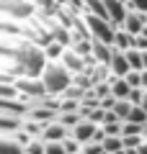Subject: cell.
<instances>
[{"mask_svg":"<svg viewBox=\"0 0 147 154\" xmlns=\"http://www.w3.org/2000/svg\"><path fill=\"white\" fill-rule=\"evenodd\" d=\"M109 67H111V72H114V77H126V75L132 72L129 59H126V51H119V49H116L114 57H111V62H109Z\"/></svg>","mask_w":147,"mask_h":154,"instance_id":"obj_9","label":"cell"},{"mask_svg":"<svg viewBox=\"0 0 147 154\" xmlns=\"http://www.w3.org/2000/svg\"><path fill=\"white\" fill-rule=\"evenodd\" d=\"M41 80L47 85V93L49 95H62L67 88L72 85V72L67 69L62 62H49L41 72Z\"/></svg>","mask_w":147,"mask_h":154,"instance_id":"obj_1","label":"cell"},{"mask_svg":"<svg viewBox=\"0 0 147 154\" xmlns=\"http://www.w3.org/2000/svg\"><path fill=\"white\" fill-rule=\"evenodd\" d=\"M126 82H129L132 88H142V72H137V69H132L129 75H126Z\"/></svg>","mask_w":147,"mask_h":154,"instance_id":"obj_29","label":"cell"},{"mask_svg":"<svg viewBox=\"0 0 147 154\" xmlns=\"http://www.w3.org/2000/svg\"><path fill=\"white\" fill-rule=\"evenodd\" d=\"M80 154H83V152H80Z\"/></svg>","mask_w":147,"mask_h":154,"instance_id":"obj_35","label":"cell"},{"mask_svg":"<svg viewBox=\"0 0 147 154\" xmlns=\"http://www.w3.org/2000/svg\"><path fill=\"white\" fill-rule=\"evenodd\" d=\"M26 123L23 116H11V113H0V136H13L18 134Z\"/></svg>","mask_w":147,"mask_h":154,"instance_id":"obj_5","label":"cell"},{"mask_svg":"<svg viewBox=\"0 0 147 154\" xmlns=\"http://www.w3.org/2000/svg\"><path fill=\"white\" fill-rule=\"evenodd\" d=\"M121 136H145V126L134 121H124V134Z\"/></svg>","mask_w":147,"mask_h":154,"instance_id":"obj_21","label":"cell"},{"mask_svg":"<svg viewBox=\"0 0 147 154\" xmlns=\"http://www.w3.org/2000/svg\"><path fill=\"white\" fill-rule=\"evenodd\" d=\"M65 51H67V46H62L60 41H54V44H49L47 49H44V54H47L49 62H60L62 57H65Z\"/></svg>","mask_w":147,"mask_h":154,"instance_id":"obj_17","label":"cell"},{"mask_svg":"<svg viewBox=\"0 0 147 154\" xmlns=\"http://www.w3.org/2000/svg\"><path fill=\"white\" fill-rule=\"evenodd\" d=\"M126 121H134V123H142V126H145V123H147V110L142 108V105H134Z\"/></svg>","mask_w":147,"mask_h":154,"instance_id":"obj_23","label":"cell"},{"mask_svg":"<svg viewBox=\"0 0 147 154\" xmlns=\"http://www.w3.org/2000/svg\"><path fill=\"white\" fill-rule=\"evenodd\" d=\"M0 11H3V18L8 21H26L39 8L34 0H0Z\"/></svg>","mask_w":147,"mask_h":154,"instance_id":"obj_2","label":"cell"},{"mask_svg":"<svg viewBox=\"0 0 147 154\" xmlns=\"http://www.w3.org/2000/svg\"><path fill=\"white\" fill-rule=\"evenodd\" d=\"M142 108H145V110H147V95H145V100H142Z\"/></svg>","mask_w":147,"mask_h":154,"instance_id":"obj_32","label":"cell"},{"mask_svg":"<svg viewBox=\"0 0 147 154\" xmlns=\"http://www.w3.org/2000/svg\"><path fill=\"white\" fill-rule=\"evenodd\" d=\"M85 23L90 28V36L98 38V41H106V44L114 46V38H116V31L119 28L109 21V18H101V16H93V13H85Z\"/></svg>","mask_w":147,"mask_h":154,"instance_id":"obj_3","label":"cell"},{"mask_svg":"<svg viewBox=\"0 0 147 154\" xmlns=\"http://www.w3.org/2000/svg\"><path fill=\"white\" fill-rule=\"evenodd\" d=\"M85 13L109 18V11H106V3H103V0H85ZM109 21H111V18H109Z\"/></svg>","mask_w":147,"mask_h":154,"instance_id":"obj_15","label":"cell"},{"mask_svg":"<svg viewBox=\"0 0 147 154\" xmlns=\"http://www.w3.org/2000/svg\"><path fill=\"white\" fill-rule=\"evenodd\" d=\"M26 154H47V141H44L41 136L34 139V141L26 146Z\"/></svg>","mask_w":147,"mask_h":154,"instance_id":"obj_24","label":"cell"},{"mask_svg":"<svg viewBox=\"0 0 147 154\" xmlns=\"http://www.w3.org/2000/svg\"><path fill=\"white\" fill-rule=\"evenodd\" d=\"M70 128L65 126V123H60V121H54V123H49L47 128H44V134H41V139L44 141H65L67 136H70Z\"/></svg>","mask_w":147,"mask_h":154,"instance_id":"obj_10","label":"cell"},{"mask_svg":"<svg viewBox=\"0 0 147 154\" xmlns=\"http://www.w3.org/2000/svg\"><path fill=\"white\" fill-rule=\"evenodd\" d=\"M47 154H67L62 141H47Z\"/></svg>","mask_w":147,"mask_h":154,"instance_id":"obj_28","label":"cell"},{"mask_svg":"<svg viewBox=\"0 0 147 154\" xmlns=\"http://www.w3.org/2000/svg\"><path fill=\"white\" fill-rule=\"evenodd\" d=\"M145 95H147V90H145V88H134V90H132V95H129V100H132L134 105H142Z\"/></svg>","mask_w":147,"mask_h":154,"instance_id":"obj_27","label":"cell"},{"mask_svg":"<svg viewBox=\"0 0 147 154\" xmlns=\"http://www.w3.org/2000/svg\"><path fill=\"white\" fill-rule=\"evenodd\" d=\"M57 121H60V123H65V126L72 131V128H75L77 123L83 121V113H80V110H72V113H60V118H57Z\"/></svg>","mask_w":147,"mask_h":154,"instance_id":"obj_19","label":"cell"},{"mask_svg":"<svg viewBox=\"0 0 147 154\" xmlns=\"http://www.w3.org/2000/svg\"><path fill=\"white\" fill-rule=\"evenodd\" d=\"M83 154H106V149L101 141H88L83 144Z\"/></svg>","mask_w":147,"mask_h":154,"instance_id":"obj_26","label":"cell"},{"mask_svg":"<svg viewBox=\"0 0 147 154\" xmlns=\"http://www.w3.org/2000/svg\"><path fill=\"white\" fill-rule=\"evenodd\" d=\"M114 46L106 44V41H98V38H93V57H96L98 64H109L111 57H114Z\"/></svg>","mask_w":147,"mask_h":154,"instance_id":"obj_11","label":"cell"},{"mask_svg":"<svg viewBox=\"0 0 147 154\" xmlns=\"http://www.w3.org/2000/svg\"><path fill=\"white\" fill-rule=\"evenodd\" d=\"M98 128H101L98 123H93V121H88V118H83V121L72 128V136H75L80 144H88V141H96Z\"/></svg>","mask_w":147,"mask_h":154,"instance_id":"obj_6","label":"cell"},{"mask_svg":"<svg viewBox=\"0 0 147 154\" xmlns=\"http://www.w3.org/2000/svg\"><path fill=\"white\" fill-rule=\"evenodd\" d=\"M145 69H147V51H145Z\"/></svg>","mask_w":147,"mask_h":154,"instance_id":"obj_33","label":"cell"},{"mask_svg":"<svg viewBox=\"0 0 147 154\" xmlns=\"http://www.w3.org/2000/svg\"><path fill=\"white\" fill-rule=\"evenodd\" d=\"M13 98H21L18 85H0V100H13Z\"/></svg>","mask_w":147,"mask_h":154,"instance_id":"obj_22","label":"cell"},{"mask_svg":"<svg viewBox=\"0 0 147 154\" xmlns=\"http://www.w3.org/2000/svg\"><path fill=\"white\" fill-rule=\"evenodd\" d=\"M62 144H65V152H67V154H80V152H83V144L77 141V139L72 136V134H70V136H67Z\"/></svg>","mask_w":147,"mask_h":154,"instance_id":"obj_25","label":"cell"},{"mask_svg":"<svg viewBox=\"0 0 147 154\" xmlns=\"http://www.w3.org/2000/svg\"><path fill=\"white\" fill-rule=\"evenodd\" d=\"M121 3H129V0H121Z\"/></svg>","mask_w":147,"mask_h":154,"instance_id":"obj_34","label":"cell"},{"mask_svg":"<svg viewBox=\"0 0 147 154\" xmlns=\"http://www.w3.org/2000/svg\"><path fill=\"white\" fill-rule=\"evenodd\" d=\"M126 59H129V67H132V69H137V72L145 69V51L129 49V51H126Z\"/></svg>","mask_w":147,"mask_h":154,"instance_id":"obj_16","label":"cell"},{"mask_svg":"<svg viewBox=\"0 0 147 154\" xmlns=\"http://www.w3.org/2000/svg\"><path fill=\"white\" fill-rule=\"evenodd\" d=\"M134 44H137V36H134V33L124 31V28H119V31H116L114 49H119V51H129V49H134Z\"/></svg>","mask_w":147,"mask_h":154,"instance_id":"obj_12","label":"cell"},{"mask_svg":"<svg viewBox=\"0 0 147 154\" xmlns=\"http://www.w3.org/2000/svg\"><path fill=\"white\" fill-rule=\"evenodd\" d=\"M0 154H26V146L16 136H0Z\"/></svg>","mask_w":147,"mask_h":154,"instance_id":"obj_13","label":"cell"},{"mask_svg":"<svg viewBox=\"0 0 147 154\" xmlns=\"http://www.w3.org/2000/svg\"><path fill=\"white\" fill-rule=\"evenodd\" d=\"M101 144H103L106 154H116V152H121V149H124V139H121V136H106Z\"/></svg>","mask_w":147,"mask_h":154,"instance_id":"obj_18","label":"cell"},{"mask_svg":"<svg viewBox=\"0 0 147 154\" xmlns=\"http://www.w3.org/2000/svg\"><path fill=\"white\" fill-rule=\"evenodd\" d=\"M60 62L72 72V75H77V72H85V69H93V67H88V64H85V57H80L75 49H67V51H65V57H62Z\"/></svg>","mask_w":147,"mask_h":154,"instance_id":"obj_8","label":"cell"},{"mask_svg":"<svg viewBox=\"0 0 147 154\" xmlns=\"http://www.w3.org/2000/svg\"><path fill=\"white\" fill-rule=\"evenodd\" d=\"M129 11H139V13H147V0H129L126 3Z\"/></svg>","mask_w":147,"mask_h":154,"instance_id":"obj_31","label":"cell"},{"mask_svg":"<svg viewBox=\"0 0 147 154\" xmlns=\"http://www.w3.org/2000/svg\"><path fill=\"white\" fill-rule=\"evenodd\" d=\"M16 85H18L21 98L28 100V103H34V100H39V98H44V95H49V93H47V85H44L41 77H21Z\"/></svg>","mask_w":147,"mask_h":154,"instance_id":"obj_4","label":"cell"},{"mask_svg":"<svg viewBox=\"0 0 147 154\" xmlns=\"http://www.w3.org/2000/svg\"><path fill=\"white\" fill-rule=\"evenodd\" d=\"M121 139H124V146L126 149H137L142 141H145V136H121Z\"/></svg>","mask_w":147,"mask_h":154,"instance_id":"obj_30","label":"cell"},{"mask_svg":"<svg viewBox=\"0 0 147 154\" xmlns=\"http://www.w3.org/2000/svg\"><path fill=\"white\" fill-rule=\"evenodd\" d=\"M132 108H134V103H132V100H119V103H116V108H114V113L119 116L121 121H126V118H129V113H132Z\"/></svg>","mask_w":147,"mask_h":154,"instance_id":"obj_20","label":"cell"},{"mask_svg":"<svg viewBox=\"0 0 147 154\" xmlns=\"http://www.w3.org/2000/svg\"><path fill=\"white\" fill-rule=\"evenodd\" d=\"M145 23H147V13H139V11H129L124 18V31L134 33V36H139L142 31H145Z\"/></svg>","mask_w":147,"mask_h":154,"instance_id":"obj_7","label":"cell"},{"mask_svg":"<svg viewBox=\"0 0 147 154\" xmlns=\"http://www.w3.org/2000/svg\"><path fill=\"white\" fill-rule=\"evenodd\" d=\"M111 88H114V95L119 100H129V95H132V85L126 82V77H111Z\"/></svg>","mask_w":147,"mask_h":154,"instance_id":"obj_14","label":"cell"}]
</instances>
